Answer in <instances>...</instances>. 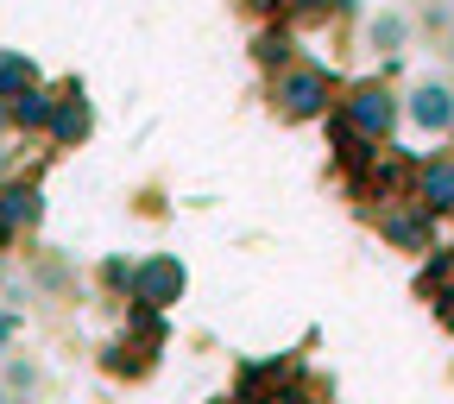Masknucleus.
<instances>
[{
  "mask_svg": "<svg viewBox=\"0 0 454 404\" xmlns=\"http://www.w3.org/2000/svg\"><path fill=\"white\" fill-rule=\"evenodd\" d=\"M340 89H348V83H340L322 57H297L284 76L265 83V107H271V121H284V127H309V121H328V114H334Z\"/></svg>",
  "mask_w": 454,
  "mask_h": 404,
  "instance_id": "nucleus-1",
  "label": "nucleus"
},
{
  "mask_svg": "<svg viewBox=\"0 0 454 404\" xmlns=\"http://www.w3.org/2000/svg\"><path fill=\"white\" fill-rule=\"evenodd\" d=\"M164 341H170V322H164L158 310L127 304V329L114 335V341H101L95 367H101L107 379H121V385H139V379H152V373H158V360H164Z\"/></svg>",
  "mask_w": 454,
  "mask_h": 404,
  "instance_id": "nucleus-2",
  "label": "nucleus"
},
{
  "mask_svg": "<svg viewBox=\"0 0 454 404\" xmlns=\"http://www.w3.org/2000/svg\"><path fill=\"white\" fill-rule=\"evenodd\" d=\"M334 121L348 127L354 139H366V146H379V152H385V146L397 139V127H404V95L391 89V76H360V83L340 89Z\"/></svg>",
  "mask_w": 454,
  "mask_h": 404,
  "instance_id": "nucleus-3",
  "label": "nucleus"
},
{
  "mask_svg": "<svg viewBox=\"0 0 454 404\" xmlns=\"http://www.w3.org/2000/svg\"><path fill=\"white\" fill-rule=\"evenodd\" d=\"M38 227H44V170H13L7 184H0V241H7V253L13 247H26V241H38Z\"/></svg>",
  "mask_w": 454,
  "mask_h": 404,
  "instance_id": "nucleus-4",
  "label": "nucleus"
},
{
  "mask_svg": "<svg viewBox=\"0 0 454 404\" xmlns=\"http://www.w3.org/2000/svg\"><path fill=\"white\" fill-rule=\"evenodd\" d=\"M372 227H379V241H385L391 253H411V259L435 253V241H442V221H435L429 209H417L411 196H385V202L372 209Z\"/></svg>",
  "mask_w": 454,
  "mask_h": 404,
  "instance_id": "nucleus-5",
  "label": "nucleus"
},
{
  "mask_svg": "<svg viewBox=\"0 0 454 404\" xmlns=\"http://www.w3.org/2000/svg\"><path fill=\"white\" fill-rule=\"evenodd\" d=\"M184 297H190V265H184L177 253H139V265H133V297H127V304L170 316Z\"/></svg>",
  "mask_w": 454,
  "mask_h": 404,
  "instance_id": "nucleus-6",
  "label": "nucleus"
},
{
  "mask_svg": "<svg viewBox=\"0 0 454 404\" xmlns=\"http://www.w3.org/2000/svg\"><path fill=\"white\" fill-rule=\"evenodd\" d=\"M89 139H95V101H89L82 76H64V83H57V114H51V127H44V146L57 158V152H76Z\"/></svg>",
  "mask_w": 454,
  "mask_h": 404,
  "instance_id": "nucleus-7",
  "label": "nucleus"
},
{
  "mask_svg": "<svg viewBox=\"0 0 454 404\" xmlns=\"http://www.w3.org/2000/svg\"><path fill=\"white\" fill-rule=\"evenodd\" d=\"M404 121L417 133H429V139H448V127H454V83L448 76H417L404 89Z\"/></svg>",
  "mask_w": 454,
  "mask_h": 404,
  "instance_id": "nucleus-8",
  "label": "nucleus"
},
{
  "mask_svg": "<svg viewBox=\"0 0 454 404\" xmlns=\"http://www.w3.org/2000/svg\"><path fill=\"white\" fill-rule=\"evenodd\" d=\"M417 209H429L435 221H454V152H429L411 164V190H404Z\"/></svg>",
  "mask_w": 454,
  "mask_h": 404,
  "instance_id": "nucleus-9",
  "label": "nucleus"
},
{
  "mask_svg": "<svg viewBox=\"0 0 454 404\" xmlns=\"http://www.w3.org/2000/svg\"><path fill=\"white\" fill-rule=\"evenodd\" d=\"M247 57H253V70L271 83V76H284L303 57V32L291 26V20H271V26H253L247 32Z\"/></svg>",
  "mask_w": 454,
  "mask_h": 404,
  "instance_id": "nucleus-10",
  "label": "nucleus"
},
{
  "mask_svg": "<svg viewBox=\"0 0 454 404\" xmlns=\"http://www.w3.org/2000/svg\"><path fill=\"white\" fill-rule=\"evenodd\" d=\"M411 44H417L411 7H372V13H366V51L385 64V76H397V64H404Z\"/></svg>",
  "mask_w": 454,
  "mask_h": 404,
  "instance_id": "nucleus-11",
  "label": "nucleus"
},
{
  "mask_svg": "<svg viewBox=\"0 0 454 404\" xmlns=\"http://www.w3.org/2000/svg\"><path fill=\"white\" fill-rule=\"evenodd\" d=\"M7 114H13V133H20V139H44L51 114H57V83H32L26 95L7 101Z\"/></svg>",
  "mask_w": 454,
  "mask_h": 404,
  "instance_id": "nucleus-12",
  "label": "nucleus"
},
{
  "mask_svg": "<svg viewBox=\"0 0 454 404\" xmlns=\"http://www.w3.org/2000/svg\"><path fill=\"white\" fill-rule=\"evenodd\" d=\"M26 272H32V284H38L44 297H76V265H70V253H57V247H32Z\"/></svg>",
  "mask_w": 454,
  "mask_h": 404,
  "instance_id": "nucleus-13",
  "label": "nucleus"
},
{
  "mask_svg": "<svg viewBox=\"0 0 454 404\" xmlns=\"http://www.w3.org/2000/svg\"><path fill=\"white\" fill-rule=\"evenodd\" d=\"M133 265H139V253H101L95 272H89L95 297H107V304H121V310H127V297H133Z\"/></svg>",
  "mask_w": 454,
  "mask_h": 404,
  "instance_id": "nucleus-14",
  "label": "nucleus"
},
{
  "mask_svg": "<svg viewBox=\"0 0 454 404\" xmlns=\"http://www.w3.org/2000/svg\"><path fill=\"white\" fill-rule=\"evenodd\" d=\"M411 26H417L423 44L448 51V44H454V0H417V7H411Z\"/></svg>",
  "mask_w": 454,
  "mask_h": 404,
  "instance_id": "nucleus-15",
  "label": "nucleus"
},
{
  "mask_svg": "<svg viewBox=\"0 0 454 404\" xmlns=\"http://www.w3.org/2000/svg\"><path fill=\"white\" fill-rule=\"evenodd\" d=\"M284 20H291L297 32L309 26H334V20H360V0H291V7H284Z\"/></svg>",
  "mask_w": 454,
  "mask_h": 404,
  "instance_id": "nucleus-16",
  "label": "nucleus"
},
{
  "mask_svg": "<svg viewBox=\"0 0 454 404\" xmlns=\"http://www.w3.org/2000/svg\"><path fill=\"white\" fill-rule=\"evenodd\" d=\"M32 83H44V70L32 64L26 51H13V44H0V101H13V95H26Z\"/></svg>",
  "mask_w": 454,
  "mask_h": 404,
  "instance_id": "nucleus-17",
  "label": "nucleus"
},
{
  "mask_svg": "<svg viewBox=\"0 0 454 404\" xmlns=\"http://www.w3.org/2000/svg\"><path fill=\"white\" fill-rule=\"evenodd\" d=\"M0 379H7V392H13V398H32V392L44 385V367H38L32 354H7V367H0Z\"/></svg>",
  "mask_w": 454,
  "mask_h": 404,
  "instance_id": "nucleus-18",
  "label": "nucleus"
},
{
  "mask_svg": "<svg viewBox=\"0 0 454 404\" xmlns=\"http://www.w3.org/2000/svg\"><path fill=\"white\" fill-rule=\"evenodd\" d=\"M284 7H291V0H234V13L247 26H271V20H284Z\"/></svg>",
  "mask_w": 454,
  "mask_h": 404,
  "instance_id": "nucleus-19",
  "label": "nucleus"
},
{
  "mask_svg": "<svg viewBox=\"0 0 454 404\" xmlns=\"http://www.w3.org/2000/svg\"><path fill=\"white\" fill-rule=\"evenodd\" d=\"M20 348V310L13 304H0V360H7Z\"/></svg>",
  "mask_w": 454,
  "mask_h": 404,
  "instance_id": "nucleus-20",
  "label": "nucleus"
},
{
  "mask_svg": "<svg viewBox=\"0 0 454 404\" xmlns=\"http://www.w3.org/2000/svg\"><path fill=\"white\" fill-rule=\"evenodd\" d=\"M0 291H7V253H0Z\"/></svg>",
  "mask_w": 454,
  "mask_h": 404,
  "instance_id": "nucleus-21",
  "label": "nucleus"
},
{
  "mask_svg": "<svg viewBox=\"0 0 454 404\" xmlns=\"http://www.w3.org/2000/svg\"><path fill=\"white\" fill-rule=\"evenodd\" d=\"M0 404H13V392H7V379H0Z\"/></svg>",
  "mask_w": 454,
  "mask_h": 404,
  "instance_id": "nucleus-22",
  "label": "nucleus"
},
{
  "mask_svg": "<svg viewBox=\"0 0 454 404\" xmlns=\"http://www.w3.org/2000/svg\"><path fill=\"white\" fill-rule=\"evenodd\" d=\"M0 253H7V241H0Z\"/></svg>",
  "mask_w": 454,
  "mask_h": 404,
  "instance_id": "nucleus-23",
  "label": "nucleus"
}]
</instances>
